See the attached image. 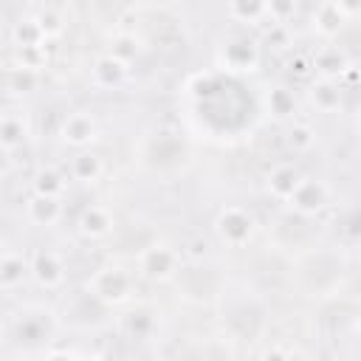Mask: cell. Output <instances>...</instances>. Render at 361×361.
<instances>
[{
	"label": "cell",
	"mask_w": 361,
	"mask_h": 361,
	"mask_svg": "<svg viewBox=\"0 0 361 361\" xmlns=\"http://www.w3.org/2000/svg\"><path fill=\"white\" fill-rule=\"evenodd\" d=\"M355 127H358V133H361V113H358V118H355Z\"/></svg>",
	"instance_id": "34"
},
{
	"label": "cell",
	"mask_w": 361,
	"mask_h": 361,
	"mask_svg": "<svg viewBox=\"0 0 361 361\" xmlns=\"http://www.w3.org/2000/svg\"><path fill=\"white\" fill-rule=\"evenodd\" d=\"M124 76H127V62L113 56V54L99 56L93 65V82L102 87H116V85H121Z\"/></svg>",
	"instance_id": "13"
},
{
	"label": "cell",
	"mask_w": 361,
	"mask_h": 361,
	"mask_svg": "<svg viewBox=\"0 0 361 361\" xmlns=\"http://www.w3.org/2000/svg\"><path fill=\"white\" fill-rule=\"evenodd\" d=\"M271 23H288L296 11V0H265Z\"/></svg>",
	"instance_id": "28"
},
{
	"label": "cell",
	"mask_w": 361,
	"mask_h": 361,
	"mask_svg": "<svg viewBox=\"0 0 361 361\" xmlns=\"http://www.w3.org/2000/svg\"><path fill=\"white\" fill-rule=\"evenodd\" d=\"M310 102L316 104V110L322 113H333L341 107V87L336 85V79H324L319 76L316 82H310Z\"/></svg>",
	"instance_id": "12"
},
{
	"label": "cell",
	"mask_w": 361,
	"mask_h": 361,
	"mask_svg": "<svg viewBox=\"0 0 361 361\" xmlns=\"http://www.w3.org/2000/svg\"><path fill=\"white\" fill-rule=\"evenodd\" d=\"M31 276L45 290L59 288L65 282V262H62V257L56 251H48V248L34 251V257H31Z\"/></svg>",
	"instance_id": "4"
},
{
	"label": "cell",
	"mask_w": 361,
	"mask_h": 361,
	"mask_svg": "<svg viewBox=\"0 0 361 361\" xmlns=\"http://www.w3.org/2000/svg\"><path fill=\"white\" fill-rule=\"evenodd\" d=\"M124 327H127V333H130L133 338H149L152 330H155V319H152L147 310H135V313H130V316L124 319Z\"/></svg>",
	"instance_id": "24"
},
{
	"label": "cell",
	"mask_w": 361,
	"mask_h": 361,
	"mask_svg": "<svg viewBox=\"0 0 361 361\" xmlns=\"http://www.w3.org/2000/svg\"><path fill=\"white\" fill-rule=\"evenodd\" d=\"M28 135V124H25V116L20 110H6L3 118H0V144L6 152H11L14 147H20Z\"/></svg>",
	"instance_id": "11"
},
{
	"label": "cell",
	"mask_w": 361,
	"mask_h": 361,
	"mask_svg": "<svg viewBox=\"0 0 361 361\" xmlns=\"http://www.w3.org/2000/svg\"><path fill=\"white\" fill-rule=\"evenodd\" d=\"M228 14L237 23L257 25V23L268 20V6H265V0H228Z\"/></svg>",
	"instance_id": "16"
},
{
	"label": "cell",
	"mask_w": 361,
	"mask_h": 361,
	"mask_svg": "<svg viewBox=\"0 0 361 361\" xmlns=\"http://www.w3.org/2000/svg\"><path fill=\"white\" fill-rule=\"evenodd\" d=\"M223 62L228 68H234V71H251L259 62V51H257V45L248 37H237V39H228L226 42Z\"/></svg>",
	"instance_id": "8"
},
{
	"label": "cell",
	"mask_w": 361,
	"mask_h": 361,
	"mask_svg": "<svg viewBox=\"0 0 361 361\" xmlns=\"http://www.w3.org/2000/svg\"><path fill=\"white\" fill-rule=\"evenodd\" d=\"M11 37H14V45L17 48H23V45H42L48 39L45 31H42V25H39V20H20L14 25Z\"/></svg>",
	"instance_id": "20"
},
{
	"label": "cell",
	"mask_w": 361,
	"mask_h": 361,
	"mask_svg": "<svg viewBox=\"0 0 361 361\" xmlns=\"http://www.w3.org/2000/svg\"><path fill=\"white\" fill-rule=\"evenodd\" d=\"M31 274V262H25V257L14 248H6L0 257V288L3 290H14L23 276Z\"/></svg>",
	"instance_id": "10"
},
{
	"label": "cell",
	"mask_w": 361,
	"mask_h": 361,
	"mask_svg": "<svg viewBox=\"0 0 361 361\" xmlns=\"http://www.w3.org/2000/svg\"><path fill=\"white\" fill-rule=\"evenodd\" d=\"M268 110L276 118L293 116L296 113V96H293V90H288V87H271L268 90Z\"/></svg>",
	"instance_id": "21"
},
{
	"label": "cell",
	"mask_w": 361,
	"mask_h": 361,
	"mask_svg": "<svg viewBox=\"0 0 361 361\" xmlns=\"http://www.w3.org/2000/svg\"><path fill=\"white\" fill-rule=\"evenodd\" d=\"M102 158L93 155V152H79L71 158V178L73 180H82V183H93L102 178Z\"/></svg>",
	"instance_id": "17"
},
{
	"label": "cell",
	"mask_w": 361,
	"mask_h": 361,
	"mask_svg": "<svg viewBox=\"0 0 361 361\" xmlns=\"http://www.w3.org/2000/svg\"><path fill=\"white\" fill-rule=\"evenodd\" d=\"M265 42L271 48H276V51H285L290 45V28H288V23H271L268 31H265Z\"/></svg>",
	"instance_id": "27"
},
{
	"label": "cell",
	"mask_w": 361,
	"mask_h": 361,
	"mask_svg": "<svg viewBox=\"0 0 361 361\" xmlns=\"http://www.w3.org/2000/svg\"><path fill=\"white\" fill-rule=\"evenodd\" d=\"M138 265H141V274H144L147 279L164 282V279L175 276V271H178V265H180V254H178L172 245H166V243H155V245L144 248Z\"/></svg>",
	"instance_id": "2"
},
{
	"label": "cell",
	"mask_w": 361,
	"mask_h": 361,
	"mask_svg": "<svg viewBox=\"0 0 361 361\" xmlns=\"http://www.w3.org/2000/svg\"><path fill=\"white\" fill-rule=\"evenodd\" d=\"M214 228H217V234H220V240H223L226 245L240 248V245H245V243L251 240V234H254V217H251L243 206H226V209L217 214Z\"/></svg>",
	"instance_id": "1"
},
{
	"label": "cell",
	"mask_w": 361,
	"mask_h": 361,
	"mask_svg": "<svg viewBox=\"0 0 361 361\" xmlns=\"http://www.w3.org/2000/svg\"><path fill=\"white\" fill-rule=\"evenodd\" d=\"M37 85V71H31V68H23V65H17L14 71H11V87L14 90H31Z\"/></svg>",
	"instance_id": "29"
},
{
	"label": "cell",
	"mask_w": 361,
	"mask_h": 361,
	"mask_svg": "<svg viewBox=\"0 0 361 361\" xmlns=\"http://www.w3.org/2000/svg\"><path fill=\"white\" fill-rule=\"evenodd\" d=\"M48 336H51V327L45 324L42 316L28 313V316H23V319L17 322V338H20V341H42V338H48Z\"/></svg>",
	"instance_id": "22"
},
{
	"label": "cell",
	"mask_w": 361,
	"mask_h": 361,
	"mask_svg": "<svg viewBox=\"0 0 361 361\" xmlns=\"http://www.w3.org/2000/svg\"><path fill=\"white\" fill-rule=\"evenodd\" d=\"M313 144H316V130H313L307 121H296V124L288 130V147H290L293 152H307Z\"/></svg>",
	"instance_id": "23"
},
{
	"label": "cell",
	"mask_w": 361,
	"mask_h": 361,
	"mask_svg": "<svg viewBox=\"0 0 361 361\" xmlns=\"http://www.w3.org/2000/svg\"><path fill=\"white\" fill-rule=\"evenodd\" d=\"M299 214H316V212H322L324 206H327V186L322 183V180H316V178H305L302 175V180L296 183V189H293V195H290V200H288Z\"/></svg>",
	"instance_id": "5"
},
{
	"label": "cell",
	"mask_w": 361,
	"mask_h": 361,
	"mask_svg": "<svg viewBox=\"0 0 361 361\" xmlns=\"http://www.w3.org/2000/svg\"><path fill=\"white\" fill-rule=\"evenodd\" d=\"M17 59H20L23 68L39 71L45 65V42L42 45H23V48H17Z\"/></svg>",
	"instance_id": "26"
},
{
	"label": "cell",
	"mask_w": 361,
	"mask_h": 361,
	"mask_svg": "<svg viewBox=\"0 0 361 361\" xmlns=\"http://www.w3.org/2000/svg\"><path fill=\"white\" fill-rule=\"evenodd\" d=\"M358 338H361V322H358Z\"/></svg>",
	"instance_id": "35"
},
{
	"label": "cell",
	"mask_w": 361,
	"mask_h": 361,
	"mask_svg": "<svg viewBox=\"0 0 361 361\" xmlns=\"http://www.w3.org/2000/svg\"><path fill=\"white\" fill-rule=\"evenodd\" d=\"M299 180H302V172H299L293 164H276V166L268 172V192H271V197L288 203Z\"/></svg>",
	"instance_id": "9"
},
{
	"label": "cell",
	"mask_w": 361,
	"mask_h": 361,
	"mask_svg": "<svg viewBox=\"0 0 361 361\" xmlns=\"http://www.w3.org/2000/svg\"><path fill=\"white\" fill-rule=\"evenodd\" d=\"M310 59H313V71H319V76H324V79H336V76H341V73L350 68L344 51H338V48H333V45L322 48V51H319L316 56H310Z\"/></svg>",
	"instance_id": "15"
},
{
	"label": "cell",
	"mask_w": 361,
	"mask_h": 361,
	"mask_svg": "<svg viewBox=\"0 0 361 361\" xmlns=\"http://www.w3.org/2000/svg\"><path fill=\"white\" fill-rule=\"evenodd\" d=\"M110 228H113V217H110V212L104 206H87V209H82V214H79V231L85 237L96 240V237H104Z\"/></svg>",
	"instance_id": "14"
},
{
	"label": "cell",
	"mask_w": 361,
	"mask_h": 361,
	"mask_svg": "<svg viewBox=\"0 0 361 361\" xmlns=\"http://www.w3.org/2000/svg\"><path fill=\"white\" fill-rule=\"evenodd\" d=\"M37 20H39V25H42L45 37H54V34H59V31H62V20H59V14H56V11H42Z\"/></svg>",
	"instance_id": "30"
},
{
	"label": "cell",
	"mask_w": 361,
	"mask_h": 361,
	"mask_svg": "<svg viewBox=\"0 0 361 361\" xmlns=\"http://www.w3.org/2000/svg\"><path fill=\"white\" fill-rule=\"evenodd\" d=\"M34 192H39V195H51V197H62V192H65V175L59 172V169H39L37 175H34Z\"/></svg>",
	"instance_id": "19"
},
{
	"label": "cell",
	"mask_w": 361,
	"mask_h": 361,
	"mask_svg": "<svg viewBox=\"0 0 361 361\" xmlns=\"http://www.w3.org/2000/svg\"><path fill=\"white\" fill-rule=\"evenodd\" d=\"M344 17H347V14L338 8V3L330 0V3H322V6H319V11L313 14V23H316V28H319L324 37H333V34H338Z\"/></svg>",
	"instance_id": "18"
},
{
	"label": "cell",
	"mask_w": 361,
	"mask_h": 361,
	"mask_svg": "<svg viewBox=\"0 0 361 361\" xmlns=\"http://www.w3.org/2000/svg\"><path fill=\"white\" fill-rule=\"evenodd\" d=\"M87 288L93 290L96 299L110 302V305H118V302H124L130 296L133 282H130V276L121 268H102V271L93 274V279L87 282Z\"/></svg>",
	"instance_id": "3"
},
{
	"label": "cell",
	"mask_w": 361,
	"mask_h": 361,
	"mask_svg": "<svg viewBox=\"0 0 361 361\" xmlns=\"http://www.w3.org/2000/svg\"><path fill=\"white\" fill-rule=\"evenodd\" d=\"M59 138L71 147H85L96 138V121L90 113H68L59 124Z\"/></svg>",
	"instance_id": "6"
},
{
	"label": "cell",
	"mask_w": 361,
	"mask_h": 361,
	"mask_svg": "<svg viewBox=\"0 0 361 361\" xmlns=\"http://www.w3.org/2000/svg\"><path fill=\"white\" fill-rule=\"evenodd\" d=\"M25 217H28L34 226H54V223H59V217H62V203H59V197L34 192V195L28 197V203H25Z\"/></svg>",
	"instance_id": "7"
},
{
	"label": "cell",
	"mask_w": 361,
	"mask_h": 361,
	"mask_svg": "<svg viewBox=\"0 0 361 361\" xmlns=\"http://www.w3.org/2000/svg\"><path fill=\"white\" fill-rule=\"evenodd\" d=\"M138 51H141V48H138V39L130 37V34H118V37L113 39V48H110V54L118 56V59H124L127 65L138 56Z\"/></svg>",
	"instance_id": "25"
},
{
	"label": "cell",
	"mask_w": 361,
	"mask_h": 361,
	"mask_svg": "<svg viewBox=\"0 0 361 361\" xmlns=\"http://www.w3.org/2000/svg\"><path fill=\"white\" fill-rule=\"evenodd\" d=\"M288 65H290V73H296V76H307V73L313 71V59H310V56H302V54L293 56Z\"/></svg>",
	"instance_id": "31"
},
{
	"label": "cell",
	"mask_w": 361,
	"mask_h": 361,
	"mask_svg": "<svg viewBox=\"0 0 361 361\" xmlns=\"http://www.w3.org/2000/svg\"><path fill=\"white\" fill-rule=\"evenodd\" d=\"M189 257H195V259H200V257H206V243L203 240H192L189 243V251H186Z\"/></svg>",
	"instance_id": "32"
},
{
	"label": "cell",
	"mask_w": 361,
	"mask_h": 361,
	"mask_svg": "<svg viewBox=\"0 0 361 361\" xmlns=\"http://www.w3.org/2000/svg\"><path fill=\"white\" fill-rule=\"evenodd\" d=\"M338 3V8L350 17V14H355V11H361V0H336Z\"/></svg>",
	"instance_id": "33"
}]
</instances>
